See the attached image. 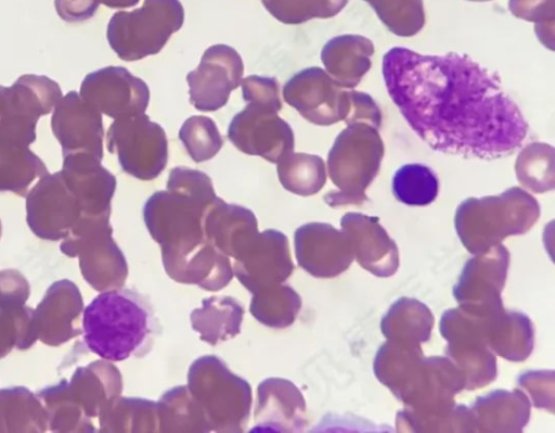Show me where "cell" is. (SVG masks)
Listing matches in <instances>:
<instances>
[{"label": "cell", "instance_id": "1", "mask_svg": "<svg viewBox=\"0 0 555 433\" xmlns=\"http://www.w3.org/2000/svg\"><path fill=\"white\" fill-rule=\"evenodd\" d=\"M388 94L431 149L481 160L518 150L528 124L496 73L466 54L393 47L383 58Z\"/></svg>", "mask_w": 555, "mask_h": 433}, {"label": "cell", "instance_id": "2", "mask_svg": "<svg viewBox=\"0 0 555 433\" xmlns=\"http://www.w3.org/2000/svg\"><path fill=\"white\" fill-rule=\"evenodd\" d=\"M217 200L211 179L184 166L170 170L167 190L156 191L147 199L143 219L151 237L160 245L164 267L208 241L204 219Z\"/></svg>", "mask_w": 555, "mask_h": 433}, {"label": "cell", "instance_id": "3", "mask_svg": "<svg viewBox=\"0 0 555 433\" xmlns=\"http://www.w3.org/2000/svg\"><path fill=\"white\" fill-rule=\"evenodd\" d=\"M82 329L88 348L108 361L146 355L157 334L150 302L137 291L101 292L83 309Z\"/></svg>", "mask_w": 555, "mask_h": 433}, {"label": "cell", "instance_id": "4", "mask_svg": "<svg viewBox=\"0 0 555 433\" xmlns=\"http://www.w3.org/2000/svg\"><path fill=\"white\" fill-rule=\"evenodd\" d=\"M122 391L119 370L108 360L78 367L69 381L62 380L37 393L48 413V428L59 433H91L92 422Z\"/></svg>", "mask_w": 555, "mask_h": 433}, {"label": "cell", "instance_id": "5", "mask_svg": "<svg viewBox=\"0 0 555 433\" xmlns=\"http://www.w3.org/2000/svg\"><path fill=\"white\" fill-rule=\"evenodd\" d=\"M539 217L538 201L513 187L499 195L466 199L456 208L454 225L464 247L476 255L509 235L526 233Z\"/></svg>", "mask_w": 555, "mask_h": 433}, {"label": "cell", "instance_id": "6", "mask_svg": "<svg viewBox=\"0 0 555 433\" xmlns=\"http://www.w3.org/2000/svg\"><path fill=\"white\" fill-rule=\"evenodd\" d=\"M383 156L377 128L361 122L348 124L327 155L328 175L338 190L325 194V203L331 207L364 203L365 190L376 177Z\"/></svg>", "mask_w": 555, "mask_h": 433}, {"label": "cell", "instance_id": "7", "mask_svg": "<svg viewBox=\"0 0 555 433\" xmlns=\"http://www.w3.org/2000/svg\"><path fill=\"white\" fill-rule=\"evenodd\" d=\"M186 386L202 408L210 431L245 430L251 407L250 385L217 356L206 355L193 361Z\"/></svg>", "mask_w": 555, "mask_h": 433}, {"label": "cell", "instance_id": "8", "mask_svg": "<svg viewBox=\"0 0 555 433\" xmlns=\"http://www.w3.org/2000/svg\"><path fill=\"white\" fill-rule=\"evenodd\" d=\"M184 22L179 0H144L133 11H118L111 17L106 38L119 59L132 62L157 54Z\"/></svg>", "mask_w": 555, "mask_h": 433}, {"label": "cell", "instance_id": "9", "mask_svg": "<svg viewBox=\"0 0 555 433\" xmlns=\"http://www.w3.org/2000/svg\"><path fill=\"white\" fill-rule=\"evenodd\" d=\"M112 233L108 215L82 216L60 244L63 254L78 257L83 279L99 292L122 288L128 276Z\"/></svg>", "mask_w": 555, "mask_h": 433}, {"label": "cell", "instance_id": "10", "mask_svg": "<svg viewBox=\"0 0 555 433\" xmlns=\"http://www.w3.org/2000/svg\"><path fill=\"white\" fill-rule=\"evenodd\" d=\"M486 317L459 306L440 319V333L448 342L446 355L463 373L468 391L490 384L498 374L495 355L486 340Z\"/></svg>", "mask_w": 555, "mask_h": 433}, {"label": "cell", "instance_id": "11", "mask_svg": "<svg viewBox=\"0 0 555 433\" xmlns=\"http://www.w3.org/2000/svg\"><path fill=\"white\" fill-rule=\"evenodd\" d=\"M106 145L121 169L140 180L155 179L167 165L166 132L144 113L116 118L107 130Z\"/></svg>", "mask_w": 555, "mask_h": 433}, {"label": "cell", "instance_id": "12", "mask_svg": "<svg viewBox=\"0 0 555 433\" xmlns=\"http://www.w3.org/2000/svg\"><path fill=\"white\" fill-rule=\"evenodd\" d=\"M61 98L59 84L47 76L18 77L7 87L0 116V142L29 147L36 140L39 117L51 113Z\"/></svg>", "mask_w": 555, "mask_h": 433}, {"label": "cell", "instance_id": "13", "mask_svg": "<svg viewBox=\"0 0 555 433\" xmlns=\"http://www.w3.org/2000/svg\"><path fill=\"white\" fill-rule=\"evenodd\" d=\"M283 98L305 119L319 126L346 120L351 110V90L318 66L294 74L283 86Z\"/></svg>", "mask_w": 555, "mask_h": 433}, {"label": "cell", "instance_id": "14", "mask_svg": "<svg viewBox=\"0 0 555 433\" xmlns=\"http://www.w3.org/2000/svg\"><path fill=\"white\" fill-rule=\"evenodd\" d=\"M25 198L28 227L43 240H63L83 216L61 171L41 177Z\"/></svg>", "mask_w": 555, "mask_h": 433}, {"label": "cell", "instance_id": "15", "mask_svg": "<svg viewBox=\"0 0 555 433\" xmlns=\"http://www.w3.org/2000/svg\"><path fill=\"white\" fill-rule=\"evenodd\" d=\"M508 265V250L501 243L468 259L453 288L459 306L479 316L502 308Z\"/></svg>", "mask_w": 555, "mask_h": 433}, {"label": "cell", "instance_id": "16", "mask_svg": "<svg viewBox=\"0 0 555 433\" xmlns=\"http://www.w3.org/2000/svg\"><path fill=\"white\" fill-rule=\"evenodd\" d=\"M228 138L243 153L270 163H278L295 145L293 129L278 112L250 103L230 122Z\"/></svg>", "mask_w": 555, "mask_h": 433}, {"label": "cell", "instance_id": "17", "mask_svg": "<svg viewBox=\"0 0 555 433\" xmlns=\"http://www.w3.org/2000/svg\"><path fill=\"white\" fill-rule=\"evenodd\" d=\"M243 73L244 64L235 49L221 43L209 47L199 65L186 75L190 103L202 112L221 109L241 85Z\"/></svg>", "mask_w": 555, "mask_h": 433}, {"label": "cell", "instance_id": "18", "mask_svg": "<svg viewBox=\"0 0 555 433\" xmlns=\"http://www.w3.org/2000/svg\"><path fill=\"white\" fill-rule=\"evenodd\" d=\"M79 94L101 114L114 119L144 113L150 101L146 82L121 66L89 73Z\"/></svg>", "mask_w": 555, "mask_h": 433}, {"label": "cell", "instance_id": "19", "mask_svg": "<svg viewBox=\"0 0 555 433\" xmlns=\"http://www.w3.org/2000/svg\"><path fill=\"white\" fill-rule=\"evenodd\" d=\"M231 264L233 276L251 293L283 283L294 270L288 239L275 229L259 232Z\"/></svg>", "mask_w": 555, "mask_h": 433}, {"label": "cell", "instance_id": "20", "mask_svg": "<svg viewBox=\"0 0 555 433\" xmlns=\"http://www.w3.org/2000/svg\"><path fill=\"white\" fill-rule=\"evenodd\" d=\"M51 129L62 155L88 154L102 161L104 128L102 114L72 90L56 103Z\"/></svg>", "mask_w": 555, "mask_h": 433}, {"label": "cell", "instance_id": "21", "mask_svg": "<svg viewBox=\"0 0 555 433\" xmlns=\"http://www.w3.org/2000/svg\"><path fill=\"white\" fill-rule=\"evenodd\" d=\"M298 265L317 278H334L346 271L354 255L344 231L330 224L308 222L294 235Z\"/></svg>", "mask_w": 555, "mask_h": 433}, {"label": "cell", "instance_id": "22", "mask_svg": "<svg viewBox=\"0 0 555 433\" xmlns=\"http://www.w3.org/2000/svg\"><path fill=\"white\" fill-rule=\"evenodd\" d=\"M82 313L83 301L78 286L67 279L53 282L34 309L37 339L56 347L80 335Z\"/></svg>", "mask_w": 555, "mask_h": 433}, {"label": "cell", "instance_id": "23", "mask_svg": "<svg viewBox=\"0 0 555 433\" xmlns=\"http://www.w3.org/2000/svg\"><path fill=\"white\" fill-rule=\"evenodd\" d=\"M359 265L379 278L395 275L399 268V251L377 217L347 213L340 220Z\"/></svg>", "mask_w": 555, "mask_h": 433}, {"label": "cell", "instance_id": "24", "mask_svg": "<svg viewBox=\"0 0 555 433\" xmlns=\"http://www.w3.org/2000/svg\"><path fill=\"white\" fill-rule=\"evenodd\" d=\"M69 190L77 198L83 216H111V202L116 190V177L88 154L63 156L60 170Z\"/></svg>", "mask_w": 555, "mask_h": 433}, {"label": "cell", "instance_id": "25", "mask_svg": "<svg viewBox=\"0 0 555 433\" xmlns=\"http://www.w3.org/2000/svg\"><path fill=\"white\" fill-rule=\"evenodd\" d=\"M255 431L300 432L306 425V403L291 381L269 378L258 386Z\"/></svg>", "mask_w": 555, "mask_h": 433}, {"label": "cell", "instance_id": "26", "mask_svg": "<svg viewBox=\"0 0 555 433\" xmlns=\"http://www.w3.org/2000/svg\"><path fill=\"white\" fill-rule=\"evenodd\" d=\"M206 239L230 259L237 257L257 237L254 213L241 205L228 204L218 198L204 219Z\"/></svg>", "mask_w": 555, "mask_h": 433}, {"label": "cell", "instance_id": "27", "mask_svg": "<svg viewBox=\"0 0 555 433\" xmlns=\"http://www.w3.org/2000/svg\"><path fill=\"white\" fill-rule=\"evenodd\" d=\"M529 398L520 390H495L469 407L474 433H519L530 419Z\"/></svg>", "mask_w": 555, "mask_h": 433}, {"label": "cell", "instance_id": "28", "mask_svg": "<svg viewBox=\"0 0 555 433\" xmlns=\"http://www.w3.org/2000/svg\"><path fill=\"white\" fill-rule=\"evenodd\" d=\"M424 359L421 344L387 340L375 355L373 370L377 380L402 402L416 383Z\"/></svg>", "mask_w": 555, "mask_h": 433}, {"label": "cell", "instance_id": "29", "mask_svg": "<svg viewBox=\"0 0 555 433\" xmlns=\"http://www.w3.org/2000/svg\"><path fill=\"white\" fill-rule=\"evenodd\" d=\"M374 46L360 35H340L330 39L321 51L326 73L343 88L356 87L371 67Z\"/></svg>", "mask_w": 555, "mask_h": 433}, {"label": "cell", "instance_id": "30", "mask_svg": "<svg viewBox=\"0 0 555 433\" xmlns=\"http://www.w3.org/2000/svg\"><path fill=\"white\" fill-rule=\"evenodd\" d=\"M486 340L494 354L524 361L533 351V324L525 314L502 307L486 317Z\"/></svg>", "mask_w": 555, "mask_h": 433}, {"label": "cell", "instance_id": "31", "mask_svg": "<svg viewBox=\"0 0 555 433\" xmlns=\"http://www.w3.org/2000/svg\"><path fill=\"white\" fill-rule=\"evenodd\" d=\"M244 308L230 296H212L202 302V307L191 313L190 319L194 331L202 341L210 345L228 341L241 331Z\"/></svg>", "mask_w": 555, "mask_h": 433}, {"label": "cell", "instance_id": "32", "mask_svg": "<svg viewBox=\"0 0 555 433\" xmlns=\"http://www.w3.org/2000/svg\"><path fill=\"white\" fill-rule=\"evenodd\" d=\"M48 430V413L40 398L24 386L0 390V433Z\"/></svg>", "mask_w": 555, "mask_h": 433}, {"label": "cell", "instance_id": "33", "mask_svg": "<svg viewBox=\"0 0 555 433\" xmlns=\"http://www.w3.org/2000/svg\"><path fill=\"white\" fill-rule=\"evenodd\" d=\"M431 310L416 298L397 300L380 320L387 340L421 344L430 339L434 327Z\"/></svg>", "mask_w": 555, "mask_h": 433}, {"label": "cell", "instance_id": "34", "mask_svg": "<svg viewBox=\"0 0 555 433\" xmlns=\"http://www.w3.org/2000/svg\"><path fill=\"white\" fill-rule=\"evenodd\" d=\"M98 420L99 432H159L157 403L146 398L119 396Z\"/></svg>", "mask_w": 555, "mask_h": 433}, {"label": "cell", "instance_id": "35", "mask_svg": "<svg viewBox=\"0 0 555 433\" xmlns=\"http://www.w3.org/2000/svg\"><path fill=\"white\" fill-rule=\"evenodd\" d=\"M47 174L42 160L28 147L0 142V192L26 196L35 179Z\"/></svg>", "mask_w": 555, "mask_h": 433}, {"label": "cell", "instance_id": "36", "mask_svg": "<svg viewBox=\"0 0 555 433\" xmlns=\"http://www.w3.org/2000/svg\"><path fill=\"white\" fill-rule=\"evenodd\" d=\"M159 432H210L207 419L186 385L168 390L157 402Z\"/></svg>", "mask_w": 555, "mask_h": 433}, {"label": "cell", "instance_id": "37", "mask_svg": "<svg viewBox=\"0 0 555 433\" xmlns=\"http://www.w3.org/2000/svg\"><path fill=\"white\" fill-rule=\"evenodd\" d=\"M301 308L299 294L289 285L279 283L253 293L250 314L270 328H286L295 321Z\"/></svg>", "mask_w": 555, "mask_h": 433}, {"label": "cell", "instance_id": "38", "mask_svg": "<svg viewBox=\"0 0 555 433\" xmlns=\"http://www.w3.org/2000/svg\"><path fill=\"white\" fill-rule=\"evenodd\" d=\"M278 176L283 188L301 196L318 193L326 182V169L322 157L294 151L276 163Z\"/></svg>", "mask_w": 555, "mask_h": 433}, {"label": "cell", "instance_id": "39", "mask_svg": "<svg viewBox=\"0 0 555 433\" xmlns=\"http://www.w3.org/2000/svg\"><path fill=\"white\" fill-rule=\"evenodd\" d=\"M439 190L436 173L428 166L412 163L398 168L392 177L395 198L410 206H425L433 203Z\"/></svg>", "mask_w": 555, "mask_h": 433}, {"label": "cell", "instance_id": "40", "mask_svg": "<svg viewBox=\"0 0 555 433\" xmlns=\"http://www.w3.org/2000/svg\"><path fill=\"white\" fill-rule=\"evenodd\" d=\"M518 181L535 193L554 189V149L546 143L526 145L515 165Z\"/></svg>", "mask_w": 555, "mask_h": 433}, {"label": "cell", "instance_id": "41", "mask_svg": "<svg viewBox=\"0 0 555 433\" xmlns=\"http://www.w3.org/2000/svg\"><path fill=\"white\" fill-rule=\"evenodd\" d=\"M395 35L411 37L425 25L423 0H364Z\"/></svg>", "mask_w": 555, "mask_h": 433}, {"label": "cell", "instance_id": "42", "mask_svg": "<svg viewBox=\"0 0 555 433\" xmlns=\"http://www.w3.org/2000/svg\"><path fill=\"white\" fill-rule=\"evenodd\" d=\"M34 309L28 306H0V358L13 348L27 349L37 341Z\"/></svg>", "mask_w": 555, "mask_h": 433}, {"label": "cell", "instance_id": "43", "mask_svg": "<svg viewBox=\"0 0 555 433\" xmlns=\"http://www.w3.org/2000/svg\"><path fill=\"white\" fill-rule=\"evenodd\" d=\"M179 139L196 163L212 158L224 143L216 123L203 115L186 118L179 130Z\"/></svg>", "mask_w": 555, "mask_h": 433}, {"label": "cell", "instance_id": "44", "mask_svg": "<svg viewBox=\"0 0 555 433\" xmlns=\"http://www.w3.org/2000/svg\"><path fill=\"white\" fill-rule=\"evenodd\" d=\"M349 0H261L267 11L279 22L296 25L312 18H328L338 14Z\"/></svg>", "mask_w": 555, "mask_h": 433}, {"label": "cell", "instance_id": "45", "mask_svg": "<svg viewBox=\"0 0 555 433\" xmlns=\"http://www.w3.org/2000/svg\"><path fill=\"white\" fill-rule=\"evenodd\" d=\"M513 15L534 23L539 40L554 50V0H509Z\"/></svg>", "mask_w": 555, "mask_h": 433}, {"label": "cell", "instance_id": "46", "mask_svg": "<svg viewBox=\"0 0 555 433\" xmlns=\"http://www.w3.org/2000/svg\"><path fill=\"white\" fill-rule=\"evenodd\" d=\"M241 85L246 103L267 107L278 113L282 110L280 85L275 77L250 75L244 78Z\"/></svg>", "mask_w": 555, "mask_h": 433}, {"label": "cell", "instance_id": "47", "mask_svg": "<svg viewBox=\"0 0 555 433\" xmlns=\"http://www.w3.org/2000/svg\"><path fill=\"white\" fill-rule=\"evenodd\" d=\"M517 383L530 394L533 405L554 412V371L532 370L517 378Z\"/></svg>", "mask_w": 555, "mask_h": 433}, {"label": "cell", "instance_id": "48", "mask_svg": "<svg viewBox=\"0 0 555 433\" xmlns=\"http://www.w3.org/2000/svg\"><path fill=\"white\" fill-rule=\"evenodd\" d=\"M27 279L15 269L0 271V306H24L29 298Z\"/></svg>", "mask_w": 555, "mask_h": 433}, {"label": "cell", "instance_id": "49", "mask_svg": "<svg viewBox=\"0 0 555 433\" xmlns=\"http://www.w3.org/2000/svg\"><path fill=\"white\" fill-rule=\"evenodd\" d=\"M346 124L366 123L377 129L382 124V113L375 101L366 93L351 90V110Z\"/></svg>", "mask_w": 555, "mask_h": 433}, {"label": "cell", "instance_id": "50", "mask_svg": "<svg viewBox=\"0 0 555 433\" xmlns=\"http://www.w3.org/2000/svg\"><path fill=\"white\" fill-rule=\"evenodd\" d=\"M98 0H54L57 15L67 23H78L91 18L99 8Z\"/></svg>", "mask_w": 555, "mask_h": 433}, {"label": "cell", "instance_id": "51", "mask_svg": "<svg viewBox=\"0 0 555 433\" xmlns=\"http://www.w3.org/2000/svg\"><path fill=\"white\" fill-rule=\"evenodd\" d=\"M99 3H102L112 9H124L130 8L139 3L140 0H98Z\"/></svg>", "mask_w": 555, "mask_h": 433}, {"label": "cell", "instance_id": "52", "mask_svg": "<svg viewBox=\"0 0 555 433\" xmlns=\"http://www.w3.org/2000/svg\"><path fill=\"white\" fill-rule=\"evenodd\" d=\"M7 87L0 86V116L3 111Z\"/></svg>", "mask_w": 555, "mask_h": 433}, {"label": "cell", "instance_id": "53", "mask_svg": "<svg viewBox=\"0 0 555 433\" xmlns=\"http://www.w3.org/2000/svg\"><path fill=\"white\" fill-rule=\"evenodd\" d=\"M1 231H2V226H1V220H0V237H1Z\"/></svg>", "mask_w": 555, "mask_h": 433}, {"label": "cell", "instance_id": "54", "mask_svg": "<svg viewBox=\"0 0 555 433\" xmlns=\"http://www.w3.org/2000/svg\"><path fill=\"white\" fill-rule=\"evenodd\" d=\"M469 1H489V0H469Z\"/></svg>", "mask_w": 555, "mask_h": 433}]
</instances>
